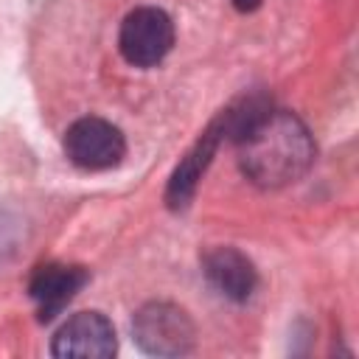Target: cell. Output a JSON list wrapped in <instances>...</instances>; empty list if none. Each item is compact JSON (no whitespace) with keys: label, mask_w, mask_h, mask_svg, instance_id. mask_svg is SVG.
Listing matches in <instances>:
<instances>
[{"label":"cell","mask_w":359,"mask_h":359,"mask_svg":"<svg viewBox=\"0 0 359 359\" xmlns=\"http://www.w3.org/2000/svg\"><path fill=\"white\" fill-rule=\"evenodd\" d=\"M121 53L135 67H154L174 45V22L163 8L143 6L126 14L118 36Z\"/></svg>","instance_id":"cell-3"},{"label":"cell","mask_w":359,"mask_h":359,"mask_svg":"<svg viewBox=\"0 0 359 359\" xmlns=\"http://www.w3.org/2000/svg\"><path fill=\"white\" fill-rule=\"evenodd\" d=\"M224 132H222V126H219V121L199 137V143L185 154V160L177 165V171L171 174V182H168V194H165V199H168V205L174 208V210H180V208H185L188 205V199L194 196V188H196V180L202 177V171H205V165L210 163V157H213V151H216V143H219V137H222Z\"/></svg>","instance_id":"cell-8"},{"label":"cell","mask_w":359,"mask_h":359,"mask_svg":"<svg viewBox=\"0 0 359 359\" xmlns=\"http://www.w3.org/2000/svg\"><path fill=\"white\" fill-rule=\"evenodd\" d=\"M258 3H261V0H233V6H236L238 11H252V8H258Z\"/></svg>","instance_id":"cell-9"},{"label":"cell","mask_w":359,"mask_h":359,"mask_svg":"<svg viewBox=\"0 0 359 359\" xmlns=\"http://www.w3.org/2000/svg\"><path fill=\"white\" fill-rule=\"evenodd\" d=\"M118 348L112 323L98 311L73 314L53 337V356H84V359H107Z\"/></svg>","instance_id":"cell-5"},{"label":"cell","mask_w":359,"mask_h":359,"mask_svg":"<svg viewBox=\"0 0 359 359\" xmlns=\"http://www.w3.org/2000/svg\"><path fill=\"white\" fill-rule=\"evenodd\" d=\"M87 283L84 266H67V264H45L34 272L28 292L39 306V317L50 320L67 300Z\"/></svg>","instance_id":"cell-7"},{"label":"cell","mask_w":359,"mask_h":359,"mask_svg":"<svg viewBox=\"0 0 359 359\" xmlns=\"http://www.w3.org/2000/svg\"><path fill=\"white\" fill-rule=\"evenodd\" d=\"M126 140L121 129L104 118H81L65 132V154L73 165L87 171L112 168L121 163Z\"/></svg>","instance_id":"cell-4"},{"label":"cell","mask_w":359,"mask_h":359,"mask_svg":"<svg viewBox=\"0 0 359 359\" xmlns=\"http://www.w3.org/2000/svg\"><path fill=\"white\" fill-rule=\"evenodd\" d=\"M238 163L250 182L280 188L300 180L314 160V140L306 123L283 109H264L236 137Z\"/></svg>","instance_id":"cell-1"},{"label":"cell","mask_w":359,"mask_h":359,"mask_svg":"<svg viewBox=\"0 0 359 359\" xmlns=\"http://www.w3.org/2000/svg\"><path fill=\"white\" fill-rule=\"evenodd\" d=\"M135 342L151 356H182L194 348V323L174 303H149L135 314Z\"/></svg>","instance_id":"cell-2"},{"label":"cell","mask_w":359,"mask_h":359,"mask_svg":"<svg viewBox=\"0 0 359 359\" xmlns=\"http://www.w3.org/2000/svg\"><path fill=\"white\" fill-rule=\"evenodd\" d=\"M202 272H205V278L210 280V286L219 294H224V297H230L236 303L247 300L255 292V283H258L252 261L244 252H238L236 247L210 250L202 258Z\"/></svg>","instance_id":"cell-6"}]
</instances>
